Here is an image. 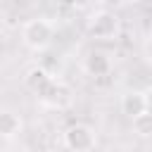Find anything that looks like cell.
I'll return each mask as SVG.
<instances>
[{
	"label": "cell",
	"instance_id": "cell-1",
	"mask_svg": "<svg viewBox=\"0 0 152 152\" xmlns=\"http://www.w3.org/2000/svg\"><path fill=\"white\" fill-rule=\"evenodd\" d=\"M52 38H55V26H52V21L48 17L28 19L21 26V43L33 52H40V50L50 48Z\"/></svg>",
	"mask_w": 152,
	"mask_h": 152
},
{
	"label": "cell",
	"instance_id": "cell-2",
	"mask_svg": "<svg viewBox=\"0 0 152 152\" xmlns=\"http://www.w3.org/2000/svg\"><path fill=\"white\" fill-rule=\"evenodd\" d=\"M86 31L95 40H114L119 33V17L112 10H97L88 17Z\"/></svg>",
	"mask_w": 152,
	"mask_h": 152
},
{
	"label": "cell",
	"instance_id": "cell-3",
	"mask_svg": "<svg viewBox=\"0 0 152 152\" xmlns=\"http://www.w3.org/2000/svg\"><path fill=\"white\" fill-rule=\"evenodd\" d=\"M62 140H64V147L71 152H90L97 145V133L88 124H71L64 131Z\"/></svg>",
	"mask_w": 152,
	"mask_h": 152
},
{
	"label": "cell",
	"instance_id": "cell-4",
	"mask_svg": "<svg viewBox=\"0 0 152 152\" xmlns=\"http://www.w3.org/2000/svg\"><path fill=\"white\" fill-rule=\"evenodd\" d=\"M69 95H71L69 86L52 78V81L45 86V90L38 95V100H40L43 104H48V107H64V104L69 102Z\"/></svg>",
	"mask_w": 152,
	"mask_h": 152
},
{
	"label": "cell",
	"instance_id": "cell-5",
	"mask_svg": "<svg viewBox=\"0 0 152 152\" xmlns=\"http://www.w3.org/2000/svg\"><path fill=\"white\" fill-rule=\"evenodd\" d=\"M121 112L128 116V119H135L140 114L147 112V95L140 93V90H128L124 97H121Z\"/></svg>",
	"mask_w": 152,
	"mask_h": 152
},
{
	"label": "cell",
	"instance_id": "cell-6",
	"mask_svg": "<svg viewBox=\"0 0 152 152\" xmlns=\"http://www.w3.org/2000/svg\"><path fill=\"white\" fill-rule=\"evenodd\" d=\"M21 128H24V121H21V116L17 112L0 109V138L12 140V138H17L21 133Z\"/></svg>",
	"mask_w": 152,
	"mask_h": 152
},
{
	"label": "cell",
	"instance_id": "cell-7",
	"mask_svg": "<svg viewBox=\"0 0 152 152\" xmlns=\"http://www.w3.org/2000/svg\"><path fill=\"white\" fill-rule=\"evenodd\" d=\"M50 81H52V76H50V71H48L45 66H31V69L24 74V86H26L31 93H36V95H40Z\"/></svg>",
	"mask_w": 152,
	"mask_h": 152
},
{
	"label": "cell",
	"instance_id": "cell-8",
	"mask_svg": "<svg viewBox=\"0 0 152 152\" xmlns=\"http://www.w3.org/2000/svg\"><path fill=\"white\" fill-rule=\"evenodd\" d=\"M109 69H112V59L104 52H90L83 59V71L88 76H104L109 74Z\"/></svg>",
	"mask_w": 152,
	"mask_h": 152
},
{
	"label": "cell",
	"instance_id": "cell-9",
	"mask_svg": "<svg viewBox=\"0 0 152 152\" xmlns=\"http://www.w3.org/2000/svg\"><path fill=\"white\" fill-rule=\"evenodd\" d=\"M131 121H133V133L138 138H150L152 135V116H150V112H145V114H140V116H135Z\"/></svg>",
	"mask_w": 152,
	"mask_h": 152
}]
</instances>
